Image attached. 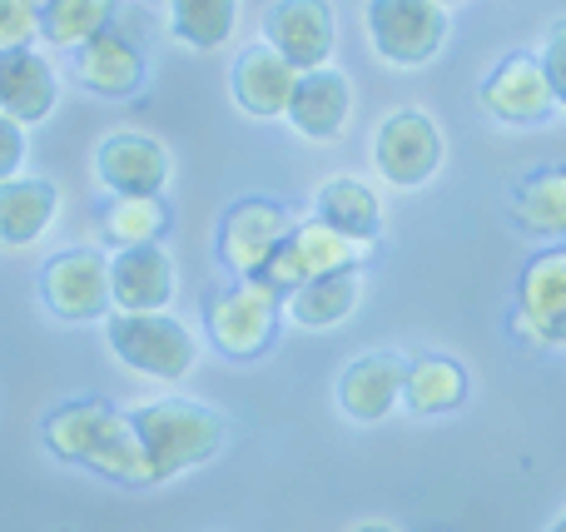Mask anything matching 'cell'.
I'll use <instances>...</instances> for the list:
<instances>
[{"mask_svg": "<svg viewBox=\"0 0 566 532\" xmlns=\"http://www.w3.org/2000/svg\"><path fill=\"white\" fill-rule=\"evenodd\" d=\"M239 25V0H169V30L189 50H219Z\"/></svg>", "mask_w": 566, "mask_h": 532, "instance_id": "4316f807", "label": "cell"}, {"mask_svg": "<svg viewBox=\"0 0 566 532\" xmlns=\"http://www.w3.org/2000/svg\"><path fill=\"white\" fill-rule=\"evenodd\" d=\"M40 438H45V448L60 463L90 468L105 483L155 488V473H149V458H145L135 424L109 398H70V404H60L55 414H45Z\"/></svg>", "mask_w": 566, "mask_h": 532, "instance_id": "6da1fadb", "label": "cell"}, {"mask_svg": "<svg viewBox=\"0 0 566 532\" xmlns=\"http://www.w3.org/2000/svg\"><path fill=\"white\" fill-rule=\"evenodd\" d=\"M507 215L537 239H566V165L532 169L527 179H517Z\"/></svg>", "mask_w": 566, "mask_h": 532, "instance_id": "603a6c76", "label": "cell"}, {"mask_svg": "<svg viewBox=\"0 0 566 532\" xmlns=\"http://www.w3.org/2000/svg\"><path fill=\"white\" fill-rule=\"evenodd\" d=\"M512 334L532 348H566V244L527 259L512 304Z\"/></svg>", "mask_w": 566, "mask_h": 532, "instance_id": "30bf717a", "label": "cell"}, {"mask_svg": "<svg viewBox=\"0 0 566 532\" xmlns=\"http://www.w3.org/2000/svg\"><path fill=\"white\" fill-rule=\"evenodd\" d=\"M547 532H566V513H562V518H557V523H552Z\"/></svg>", "mask_w": 566, "mask_h": 532, "instance_id": "1f68e13d", "label": "cell"}, {"mask_svg": "<svg viewBox=\"0 0 566 532\" xmlns=\"http://www.w3.org/2000/svg\"><path fill=\"white\" fill-rule=\"evenodd\" d=\"M482 109L502 125H542V119L557 115V95H552L542 60L527 55V50L502 55L482 80Z\"/></svg>", "mask_w": 566, "mask_h": 532, "instance_id": "8fae6325", "label": "cell"}, {"mask_svg": "<svg viewBox=\"0 0 566 532\" xmlns=\"http://www.w3.org/2000/svg\"><path fill=\"white\" fill-rule=\"evenodd\" d=\"M402 384H408V358L398 348H373V354L353 358L338 374L343 418H353V424H382L402 404Z\"/></svg>", "mask_w": 566, "mask_h": 532, "instance_id": "2e32d148", "label": "cell"}, {"mask_svg": "<svg viewBox=\"0 0 566 532\" xmlns=\"http://www.w3.org/2000/svg\"><path fill=\"white\" fill-rule=\"evenodd\" d=\"M368 20V40L388 65L418 70L448 45V6L442 0H368L363 10Z\"/></svg>", "mask_w": 566, "mask_h": 532, "instance_id": "5b68a950", "label": "cell"}, {"mask_svg": "<svg viewBox=\"0 0 566 532\" xmlns=\"http://www.w3.org/2000/svg\"><path fill=\"white\" fill-rule=\"evenodd\" d=\"M264 40L293 70H323L338 45V20L328 0H274L264 10Z\"/></svg>", "mask_w": 566, "mask_h": 532, "instance_id": "7c38bea8", "label": "cell"}, {"mask_svg": "<svg viewBox=\"0 0 566 532\" xmlns=\"http://www.w3.org/2000/svg\"><path fill=\"white\" fill-rule=\"evenodd\" d=\"M442 6H458V0H442Z\"/></svg>", "mask_w": 566, "mask_h": 532, "instance_id": "d6a6232c", "label": "cell"}, {"mask_svg": "<svg viewBox=\"0 0 566 532\" xmlns=\"http://www.w3.org/2000/svg\"><path fill=\"white\" fill-rule=\"evenodd\" d=\"M60 100V85H55V65L40 55L35 45L25 50H0V115L20 119V125H40L50 119Z\"/></svg>", "mask_w": 566, "mask_h": 532, "instance_id": "d6986e66", "label": "cell"}, {"mask_svg": "<svg viewBox=\"0 0 566 532\" xmlns=\"http://www.w3.org/2000/svg\"><path fill=\"white\" fill-rule=\"evenodd\" d=\"M40 40V0H0V50H25Z\"/></svg>", "mask_w": 566, "mask_h": 532, "instance_id": "83f0119b", "label": "cell"}, {"mask_svg": "<svg viewBox=\"0 0 566 532\" xmlns=\"http://www.w3.org/2000/svg\"><path fill=\"white\" fill-rule=\"evenodd\" d=\"M283 119H289L293 129H298L303 139H338L343 129H348L353 119V85L343 70L323 65V70H303L298 85H293V100L289 109H283Z\"/></svg>", "mask_w": 566, "mask_h": 532, "instance_id": "ac0fdd59", "label": "cell"}, {"mask_svg": "<svg viewBox=\"0 0 566 532\" xmlns=\"http://www.w3.org/2000/svg\"><path fill=\"white\" fill-rule=\"evenodd\" d=\"M175 259L165 254V244H135L115 249L109 259V299L115 314H165L175 304Z\"/></svg>", "mask_w": 566, "mask_h": 532, "instance_id": "9a60e30c", "label": "cell"}, {"mask_svg": "<svg viewBox=\"0 0 566 532\" xmlns=\"http://www.w3.org/2000/svg\"><path fill=\"white\" fill-rule=\"evenodd\" d=\"M175 225V209L165 195H109L99 205V234L115 249H135V244H159Z\"/></svg>", "mask_w": 566, "mask_h": 532, "instance_id": "d4e9b609", "label": "cell"}, {"mask_svg": "<svg viewBox=\"0 0 566 532\" xmlns=\"http://www.w3.org/2000/svg\"><path fill=\"white\" fill-rule=\"evenodd\" d=\"M289 229H293V215L279 199H264V195L234 199L224 209V219H219L214 254L234 279H259L269 259L279 254V244L289 239Z\"/></svg>", "mask_w": 566, "mask_h": 532, "instance_id": "9c48e42d", "label": "cell"}, {"mask_svg": "<svg viewBox=\"0 0 566 532\" xmlns=\"http://www.w3.org/2000/svg\"><path fill=\"white\" fill-rule=\"evenodd\" d=\"M378 244H358V239L338 234L328 229L323 219H303V225L289 229V239L279 244V254L264 264V284L274 294H293L298 284L308 279H323V274H338V269H363L373 259Z\"/></svg>", "mask_w": 566, "mask_h": 532, "instance_id": "52a82bcc", "label": "cell"}, {"mask_svg": "<svg viewBox=\"0 0 566 532\" xmlns=\"http://www.w3.org/2000/svg\"><path fill=\"white\" fill-rule=\"evenodd\" d=\"M169 169V149L139 129H115L95 145V179L105 195H165Z\"/></svg>", "mask_w": 566, "mask_h": 532, "instance_id": "4fadbf2b", "label": "cell"}, {"mask_svg": "<svg viewBox=\"0 0 566 532\" xmlns=\"http://www.w3.org/2000/svg\"><path fill=\"white\" fill-rule=\"evenodd\" d=\"M40 304L60 319V324H105L115 314L109 299V259L99 249H60L40 264Z\"/></svg>", "mask_w": 566, "mask_h": 532, "instance_id": "8992f818", "label": "cell"}, {"mask_svg": "<svg viewBox=\"0 0 566 532\" xmlns=\"http://www.w3.org/2000/svg\"><path fill=\"white\" fill-rule=\"evenodd\" d=\"M105 344L125 368L159 384H179L189 378L199 358V344L175 314H109L105 319Z\"/></svg>", "mask_w": 566, "mask_h": 532, "instance_id": "277c9868", "label": "cell"}, {"mask_svg": "<svg viewBox=\"0 0 566 532\" xmlns=\"http://www.w3.org/2000/svg\"><path fill=\"white\" fill-rule=\"evenodd\" d=\"M442 155H448V145H442V129L428 109H392L373 135V169L388 189H422L442 169Z\"/></svg>", "mask_w": 566, "mask_h": 532, "instance_id": "ba28073f", "label": "cell"}, {"mask_svg": "<svg viewBox=\"0 0 566 532\" xmlns=\"http://www.w3.org/2000/svg\"><path fill=\"white\" fill-rule=\"evenodd\" d=\"M542 70L552 80V95H557V109H566V15H557L542 35Z\"/></svg>", "mask_w": 566, "mask_h": 532, "instance_id": "f1b7e54d", "label": "cell"}, {"mask_svg": "<svg viewBox=\"0 0 566 532\" xmlns=\"http://www.w3.org/2000/svg\"><path fill=\"white\" fill-rule=\"evenodd\" d=\"M283 324V294L264 284V279H234V284L205 294V338L214 344V354L249 364L264 358L279 338Z\"/></svg>", "mask_w": 566, "mask_h": 532, "instance_id": "3957f363", "label": "cell"}, {"mask_svg": "<svg viewBox=\"0 0 566 532\" xmlns=\"http://www.w3.org/2000/svg\"><path fill=\"white\" fill-rule=\"evenodd\" d=\"M60 209V189L50 179H0V244L30 249L50 229Z\"/></svg>", "mask_w": 566, "mask_h": 532, "instance_id": "44dd1931", "label": "cell"}, {"mask_svg": "<svg viewBox=\"0 0 566 532\" xmlns=\"http://www.w3.org/2000/svg\"><path fill=\"white\" fill-rule=\"evenodd\" d=\"M353 532H392L388 523H363V528H353Z\"/></svg>", "mask_w": 566, "mask_h": 532, "instance_id": "4dcf8cb0", "label": "cell"}, {"mask_svg": "<svg viewBox=\"0 0 566 532\" xmlns=\"http://www.w3.org/2000/svg\"><path fill=\"white\" fill-rule=\"evenodd\" d=\"M402 404L418 418L458 414L468 404V368L448 354H418L408 358V384H402Z\"/></svg>", "mask_w": 566, "mask_h": 532, "instance_id": "cb8c5ba5", "label": "cell"}, {"mask_svg": "<svg viewBox=\"0 0 566 532\" xmlns=\"http://www.w3.org/2000/svg\"><path fill=\"white\" fill-rule=\"evenodd\" d=\"M25 155H30L25 125H20V119H10V115H0V179H20Z\"/></svg>", "mask_w": 566, "mask_h": 532, "instance_id": "f546056e", "label": "cell"}, {"mask_svg": "<svg viewBox=\"0 0 566 532\" xmlns=\"http://www.w3.org/2000/svg\"><path fill=\"white\" fill-rule=\"evenodd\" d=\"M75 55V80L90 90V95L99 100H129L139 95V90L149 85V60L145 50L135 45L129 35H119V30H99V35H90L85 45L70 50Z\"/></svg>", "mask_w": 566, "mask_h": 532, "instance_id": "5bb4252c", "label": "cell"}, {"mask_svg": "<svg viewBox=\"0 0 566 532\" xmlns=\"http://www.w3.org/2000/svg\"><path fill=\"white\" fill-rule=\"evenodd\" d=\"M358 299H363V269H338V274L308 279L293 294H283V314L298 328H338L343 319H353Z\"/></svg>", "mask_w": 566, "mask_h": 532, "instance_id": "7402d4cb", "label": "cell"}, {"mask_svg": "<svg viewBox=\"0 0 566 532\" xmlns=\"http://www.w3.org/2000/svg\"><path fill=\"white\" fill-rule=\"evenodd\" d=\"M115 20V0H40V40L75 50Z\"/></svg>", "mask_w": 566, "mask_h": 532, "instance_id": "484cf974", "label": "cell"}, {"mask_svg": "<svg viewBox=\"0 0 566 532\" xmlns=\"http://www.w3.org/2000/svg\"><path fill=\"white\" fill-rule=\"evenodd\" d=\"M135 424L139 444H145V458H149V473H155V488L169 483V478L189 473V468H205L224 453L229 424L219 408L199 404V398H155V404H139L129 414Z\"/></svg>", "mask_w": 566, "mask_h": 532, "instance_id": "7a4b0ae2", "label": "cell"}, {"mask_svg": "<svg viewBox=\"0 0 566 532\" xmlns=\"http://www.w3.org/2000/svg\"><path fill=\"white\" fill-rule=\"evenodd\" d=\"M303 70H293L289 60L279 55L269 40H254L234 55V70H229V90H234V105L254 119H283L293 100V85H298Z\"/></svg>", "mask_w": 566, "mask_h": 532, "instance_id": "e0dca14e", "label": "cell"}, {"mask_svg": "<svg viewBox=\"0 0 566 532\" xmlns=\"http://www.w3.org/2000/svg\"><path fill=\"white\" fill-rule=\"evenodd\" d=\"M313 219H323L328 229L358 239V244H378L382 239V199H378V189L363 185L358 175L323 179L318 199H313Z\"/></svg>", "mask_w": 566, "mask_h": 532, "instance_id": "ffe728a7", "label": "cell"}]
</instances>
